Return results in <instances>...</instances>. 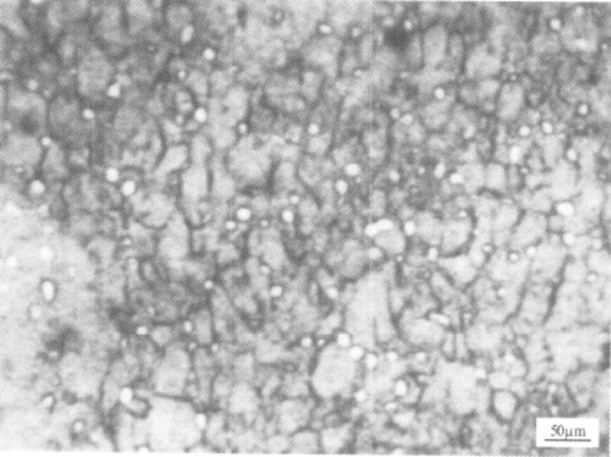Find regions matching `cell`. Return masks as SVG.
<instances>
[{
	"label": "cell",
	"instance_id": "6da1fadb",
	"mask_svg": "<svg viewBox=\"0 0 611 457\" xmlns=\"http://www.w3.org/2000/svg\"><path fill=\"white\" fill-rule=\"evenodd\" d=\"M522 404L523 401L510 389L492 390L488 413L502 424L508 425Z\"/></svg>",
	"mask_w": 611,
	"mask_h": 457
},
{
	"label": "cell",
	"instance_id": "7a4b0ae2",
	"mask_svg": "<svg viewBox=\"0 0 611 457\" xmlns=\"http://www.w3.org/2000/svg\"><path fill=\"white\" fill-rule=\"evenodd\" d=\"M191 328H193L194 336L200 345H209L213 338V324L210 312L206 310H200L195 313Z\"/></svg>",
	"mask_w": 611,
	"mask_h": 457
},
{
	"label": "cell",
	"instance_id": "3957f363",
	"mask_svg": "<svg viewBox=\"0 0 611 457\" xmlns=\"http://www.w3.org/2000/svg\"><path fill=\"white\" fill-rule=\"evenodd\" d=\"M122 406L123 410L130 417H131L134 420H138V421L146 419L149 413H150L152 408L150 399L139 396V394L136 393Z\"/></svg>",
	"mask_w": 611,
	"mask_h": 457
},
{
	"label": "cell",
	"instance_id": "277c9868",
	"mask_svg": "<svg viewBox=\"0 0 611 457\" xmlns=\"http://www.w3.org/2000/svg\"><path fill=\"white\" fill-rule=\"evenodd\" d=\"M174 338L173 330L169 325H157L150 332V339L155 346L159 348H169Z\"/></svg>",
	"mask_w": 611,
	"mask_h": 457
},
{
	"label": "cell",
	"instance_id": "5b68a950",
	"mask_svg": "<svg viewBox=\"0 0 611 457\" xmlns=\"http://www.w3.org/2000/svg\"><path fill=\"white\" fill-rule=\"evenodd\" d=\"M377 243L382 248L392 252H400L404 248V239L397 232L386 231L384 235L380 237Z\"/></svg>",
	"mask_w": 611,
	"mask_h": 457
},
{
	"label": "cell",
	"instance_id": "8992f818",
	"mask_svg": "<svg viewBox=\"0 0 611 457\" xmlns=\"http://www.w3.org/2000/svg\"><path fill=\"white\" fill-rule=\"evenodd\" d=\"M40 293L42 294L44 301L52 302L56 297V286L51 280H43L40 283Z\"/></svg>",
	"mask_w": 611,
	"mask_h": 457
},
{
	"label": "cell",
	"instance_id": "52a82bcc",
	"mask_svg": "<svg viewBox=\"0 0 611 457\" xmlns=\"http://www.w3.org/2000/svg\"><path fill=\"white\" fill-rule=\"evenodd\" d=\"M361 52H362V56L364 57V59H368V57L371 55V52H372V40L371 39L369 38L364 40Z\"/></svg>",
	"mask_w": 611,
	"mask_h": 457
},
{
	"label": "cell",
	"instance_id": "ba28073f",
	"mask_svg": "<svg viewBox=\"0 0 611 457\" xmlns=\"http://www.w3.org/2000/svg\"><path fill=\"white\" fill-rule=\"evenodd\" d=\"M552 26L554 27L555 29H558V28H559V22H558V21H556V20H554V21L552 22Z\"/></svg>",
	"mask_w": 611,
	"mask_h": 457
},
{
	"label": "cell",
	"instance_id": "9c48e42d",
	"mask_svg": "<svg viewBox=\"0 0 611 457\" xmlns=\"http://www.w3.org/2000/svg\"><path fill=\"white\" fill-rule=\"evenodd\" d=\"M529 131H530V130H529V128H525V127H524V128H523V129L521 130V134H522V135H527V134H529Z\"/></svg>",
	"mask_w": 611,
	"mask_h": 457
},
{
	"label": "cell",
	"instance_id": "30bf717a",
	"mask_svg": "<svg viewBox=\"0 0 611 457\" xmlns=\"http://www.w3.org/2000/svg\"><path fill=\"white\" fill-rule=\"evenodd\" d=\"M444 167H439V168L437 169V176H442L443 172H444Z\"/></svg>",
	"mask_w": 611,
	"mask_h": 457
},
{
	"label": "cell",
	"instance_id": "8fae6325",
	"mask_svg": "<svg viewBox=\"0 0 611 457\" xmlns=\"http://www.w3.org/2000/svg\"><path fill=\"white\" fill-rule=\"evenodd\" d=\"M437 96H438L439 98H443V97H444V91H443L442 89H438V90H437Z\"/></svg>",
	"mask_w": 611,
	"mask_h": 457
}]
</instances>
